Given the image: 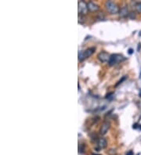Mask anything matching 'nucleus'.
Segmentation results:
<instances>
[{
  "label": "nucleus",
  "mask_w": 141,
  "mask_h": 155,
  "mask_svg": "<svg viewBox=\"0 0 141 155\" xmlns=\"http://www.w3.org/2000/svg\"><path fill=\"white\" fill-rule=\"evenodd\" d=\"M95 50H96L95 47H91V48H89V49H86V50H84V51L79 52V60L80 62H82L86 59H87L88 57H89V56H91L94 53Z\"/></svg>",
  "instance_id": "nucleus-1"
},
{
  "label": "nucleus",
  "mask_w": 141,
  "mask_h": 155,
  "mask_svg": "<svg viewBox=\"0 0 141 155\" xmlns=\"http://www.w3.org/2000/svg\"><path fill=\"white\" fill-rule=\"evenodd\" d=\"M105 7H106V10H107L108 13H110L111 14H116L120 11L118 6L115 3L112 2V1L106 2Z\"/></svg>",
  "instance_id": "nucleus-2"
},
{
  "label": "nucleus",
  "mask_w": 141,
  "mask_h": 155,
  "mask_svg": "<svg viewBox=\"0 0 141 155\" xmlns=\"http://www.w3.org/2000/svg\"><path fill=\"white\" fill-rule=\"evenodd\" d=\"M125 60V58L121 54H117V53L112 54V55H111L110 60L108 61V64L110 66H114V65L117 64V63L122 62Z\"/></svg>",
  "instance_id": "nucleus-3"
},
{
  "label": "nucleus",
  "mask_w": 141,
  "mask_h": 155,
  "mask_svg": "<svg viewBox=\"0 0 141 155\" xmlns=\"http://www.w3.org/2000/svg\"><path fill=\"white\" fill-rule=\"evenodd\" d=\"M79 8H78V11H79V15H86L88 12V7H87V3L82 1H79L78 3Z\"/></svg>",
  "instance_id": "nucleus-4"
},
{
  "label": "nucleus",
  "mask_w": 141,
  "mask_h": 155,
  "mask_svg": "<svg viewBox=\"0 0 141 155\" xmlns=\"http://www.w3.org/2000/svg\"><path fill=\"white\" fill-rule=\"evenodd\" d=\"M110 57H111V55L108 53L104 52V51L100 52L97 55V59L100 60L101 63H105L107 61H109Z\"/></svg>",
  "instance_id": "nucleus-5"
},
{
  "label": "nucleus",
  "mask_w": 141,
  "mask_h": 155,
  "mask_svg": "<svg viewBox=\"0 0 141 155\" xmlns=\"http://www.w3.org/2000/svg\"><path fill=\"white\" fill-rule=\"evenodd\" d=\"M110 126H111V125H110V123H109L108 122H103V123L102 124L101 127H100V135H102V136L105 135V134L108 132V130H109V129H110Z\"/></svg>",
  "instance_id": "nucleus-6"
},
{
  "label": "nucleus",
  "mask_w": 141,
  "mask_h": 155,
  "mask_svg": "<svg viewBox=\"0 0 141 155\" xmlns=\"http://www.w3.org/2000/svg\"><path fill=\"white\" fill-rule=\"evenodd\" d=\"M97 146L100 149H104L108 146V141L105 138H100L97 141Z\"/></svg>",
  "instance_id": "nucleus-7"
},
{
  "label": "nucleus",
  "mask_w": 141,
  "mask_h": 155,
  "mask_svg": "<svg viewBox=\"0 0 141 155\" xmlns=\"http://www.w3.org/2000/svg\"><path fill=\"white\" fill-rule=\"evenodd\" d=\"M87 7H88V10H89L91 12H96L100 9V7H99L98 5L95 4L94 3H92V2L87 3Z\"/></svg>",
  "instance_id": "nucleus-8"
},
{
  "label": "nucleus",
  "mask_w": 141,
  "mask_h": 155,
  "mask_svg": "<svg viewBox=\"0 0 141 155\" xmlns=\"http://www.w3.org/2000/svg\"><path fill=\"white\" fill-rule=\"evenodd\" d=\"M119 13H120V16H121L122 17H126L127 16L129 15V10L126 6L122 7L121 10H120V11H119Z\"/></svg>",
  "instance_id": "nucleus-9"
},
{
  "label": "nucleus",
  "mask_w": 141,
  "mask_h": 155,
  "mask_svg": "<svg viewBox=\"0 0 141 155\" xmlns=\"http://www.w3.org/2000/svg\"><path fill=\"white\" fill-rule=\"evenodd\" d=\"M135 9L136 10L137 13H141V2L140 3H137L135 6Z\"/></svg>",
  "instance_id": "nucleus-10"
},
{
  "label": "nucleus",
  "mask_w": 141,
  "mask_h": 155,
  "mask_svg": "<svg viewBox=\"0 0 141 155\" xmlns=\"http://www.w3.org/2000/svg\"><path fill=\"white\" fill-rule=\"evenodd\" d=\"M108 153L109 155H116V150L115 149H111L108 151Z\"/></svg>",
  "instance_id": "nucleus-11"
},
{
  "label": "nucleus",
  "mask_w": 141,
  "mask_h": 155,
  "mask_svg": "<svg viewBox=\"0 0 141 155\" xmlns=\"http://www.w3.org/2000/svg\"><path fill=\"white\" fill-rule=\"evenodd\" d=\"M126 79H127V76H124V77L122 78V79L121 80H120V81H119V82H118V83L116 84V86H118V85H120V84H121V83H122V82H123V81H125V80Z\"/></svg>",
  "instance_id": "nucleus-12"
},
{
  "label": "nucleus",
  "mask_w": 141,
  "mask_h": 155,
  "mask_svg": "<svg viewBox=\"0 0 141 155\" xmlns=\"http://www.w3.org/2000/svg\"><path fill=\"white\" fill-rule=\"evenodd\" d=\"M129 17L131 18V19H135L136 18V13H134V12H132V13H129Z\"/></svg>",
  "instance_id": "nucleus-13"
},
{
  "label": "nucleus",
  "mask_w": 141,
  "mask_h": 155,
  "mask_svg": "<svg viewBox=\"0 0 141 155\" xmlns=\"http://www.w3.org/2000/svg\"><path fill=\"white\" fill-rule=\"evenodd\" d=\"M133 52H134V50H133V49H129V50H128V53L129 54V55H132V53H133Z\"/></svg>",
  "instance_id": "nucleus-14"
},
{
  "label": "nucleus",
  "mask_w": 141,
  "mask_h": 155,
  "mask_svg": "<svg viewBox=\"0 0 141 155\" xmlns=\"http://www.w3.org/2000/svg\"><path fill=\"white\" fill-rule=\"evenodd\" d=\"M126 155H134V154H133V152L132 150H129V152L126 153Z\"/></svg>",
  "instance_id": "nucleus-15"
},
{
  "label": "nucleus",
  "mask_w": 141,
  "mask_h": 155,
  "mask_svg": "<svg viewBox=\"0 0 141 155\" xmlns=\"http://www.w3.org/2000/svg\"><path fill=\"white\" fill-rule=\"evenodd\" d=\"M92 155H100V154H95V153H93Z\"/></svg>",
  "instance_id": "nucleus-16"
}]
</instances>
